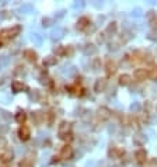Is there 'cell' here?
I'll return each mask as SVG.
<instances>
[{"label":"cell","mask_w":157,"mask_h":167,"mask_svg":"<svg viewBox=\"0 0 157 167\" xmlns=\"http://www.w3.org/2000/svg\"><path fill=\"white\" fill-rule=\"evenodd\" d=\"M21 31V27L20 25H14V27H11V28H6V30H2L0 31V39L3 41V44L6 41H8V39H11V38L17 37L18 34H20Z\"/></svg>","instance_id":"obj_1"},{"label":"cell","mask_w":157,"mask_h":167,"mask_svg":"<svg viewBox=\"0 0 157 167\" xmlns=\"http://www.w3.org/2000/svg\"><path fill=\"white\" fill-rule=\"evenodd\" d=\"M18 136H20L21 140H28L31 138V131L27 125H23L20 126V129H18Z\"/></svg>","instance_id":"obj_2"},{"label":"cell","mask_w":157,"mask_h":167,"mask_svg":"<svg viewBox=\"0 0 157 167\" xmlns=\"http://www.w3.org/2000/svg\"><path fill=\"white\" fill-rule=\"evenodd\" d=\"M62 159H72L73 156V149L72 146H69V145H64L63 147L61 149V153H59Z\"/></svg>","instance_id":"obj_3"},{"label":"cell","mask_w":157,"mask_h":167,"mask_svg":"<svg viewBox=\"0 0 157 167\" xmlns=\"http://www.w3.org/2000/svg\"><path fill=\"white\" fill-rule=\"evenodd\" d=\"M135 160H136L139 164H145L146 160H147V153H146V150L139 149V150L135 153Z\"/></svg>","instance_id":"obj_4"},{"label":"cell","mask_w":157,"mask_h":167,"mask_svg":"<svg viewBox=\"0 0 157 167\" xmlns=\"http://www.w3.org/2000/svg\"><path fill=\"white\" fill-rule=\"evenodd\" d=\"M149 76V70L147 69H136L135 70V73H133V77L142 82V80H146V77Z\"/></svg>","instance_id":"obj_5"},{"label":"cell","mask_w":157,"mask_h":167,"mask_svg":"<svg viewBox=\"0 0 157 167\" xmlns=\"http://www.w3.org/2000/svg\"><path fill=\"white\" fill-rule=\"evenodd\" d=\"M111 110L109 108H107V107H101V108H98V118L101 119V121H105V119H108L109 117H111Z\"/></svg>","instance_id":"obj_6"},{"label":"cell","mask_w":157,"mask_h":167,"mask_svg":"<svg viewBox=\"0 0 157 167\" xmlns=\"http://www.w3.org/2000/svg\"><path fill=\"white\" fill-rule=\"evenodd\" d=\"M105 86H107V79L100 77V79H97L96 84H94V90H96L97 93H101V91H104Z\"/></svg>","instance_id":"obj_7"},{"label":"cell","mask_w":157,"mask_h":167,"mask_svg":"<svg viewBox=\"0 0 157 167\" xmlns=\"http://www.w3.org/2000/svg\"><path fill=\"white\" fill-rule=\"evenodd\" d=\"M70 129H72V125H70V122H66V121H63V122L59 125V135H66V134H70Z\"/></svg>","instance_id":"obj_8"},{"label":"cell","mask_w":157,"mask_h":167,"mask_svg":"<svg viewBox=\"0 0 157 167\" xmlns=\"http://www.w3.org/2000/svg\"><path fill=\"white\" fill-rule=\"evenodd\" d=\"M147 20H149L150 25L153 27V30H157V14L154 11L147 13Z\"/></svg>","instance_id":"obj_9"},{"label":"cell","mask_w":157,"mask_h":167,"mask_svg":"<svg viewBox=\"0 0 157 167\" xmlns=\"http://www.w3.org/2000/svg\"><path fill=\"white\" fill-rule=\"evenodd\" d=\"M13 156H14L13 150H6V152H3V153H2L0 160H2L3 163H8V162H11V160H13Z\"/></svg>","instance_id":"obj_10"},{"label":"cell","mask_w":157,"mask_h":167,"mask_svg":"<svg viewBox=\"0 0 157 167\" xmlns=\"http://www.w3.org/2000/svg\"><path fill=\"white\" fill-rule=\"evenodd\" d=\"M11 89H13V91L14 93H20V91H23V90H25L27 87H25V84L24 83H21V82H13V84H11Z\"/></svg>","instance_id":"obj_11"},{"label":"cell","mask_w":157,"mask_h":167,"mask_svg":"<svg viewBox=\"0 0 157 167\" xmlns=\"http://www.w3.org/2000/svg\"><path fill=\"white\" fill-rule=\"evenodd\" d=\"M24 58L30 62H35L36 61V53L32 49H25L24 51Z\"/></svg>","instance_id":"obj_12"},{"label":"cell","mask_w":157,"mask_h":167,"mask_svg":"<svg viewBox=\"0 0 157 167\" xmlns=\"http://www.w3.org/2000/svg\"><path fill=\"white\" fill-rule=\"evenodd\" d=\"M105 69H107V73L108 74H114L117 72V63L112 61H108L107 62V65H105Z\"/></svg>","instance_id":"obj_13"},{"label":"cell","mask_w":157,"mask_h":167,"mask_svg":"<svg viewBox=\"0 0 157 167\" xmlns=\"http://www.w3.org/2000/svg\"><path fill=\"white\" fill-rule=\"evenodd\" d=\"M32 121H34L35 124H38V125H39L42 121H45L44 114H42L41 111H35V112H32Z\"/></svg>","instance_id":"obj_14"},{"label":"cell","mask_w":157,"mask_h":167,"mask_svg":"<svg viewBox=\"0 0 157 167\" xmlns=\"http://www.w3.org/2000/svg\"><path fill=\"white\" fill-rule=\"evenodd\" d=\"M108 155L111 156V157H114V159H118L119 156H122V155H124V152H122L121 149H118V147L112 146V147H111V149H109Z\"/></svg>","instance_id":"obj_15"},{"label":"cell","mask_w":157,"mask_h":167,"mask_svg":"<svg viewBox=\"0 0 157 167\" xmlns=\"http://www.w3.org/2000/svg\"><path fill=\"white\" fill-rule=\"evenodd\" d=\"M90 24V20L87 18V17H81L80 20L77 21V28L79 30H84L86 27H89Z\"/></svg>","instance_id":"obj_16"},{"label":"cell","mask_w":157,"mask_h":167,"mask_svg":"<svg viewBox=\"0 0 157 167\" xmlns=\"http://www.w3.org/2000/svg\"><path fill=\"white\" fill-rule=\"evenodd\" d=\"M68 90H69V91H70L72 94H74V96H81V94H83V89H81V87H80L79 84L70 86V87H69Z\"/></svg>","instance_id":"obj_17"},{"label":"cell","mask_w":157,"mask_h":167,"mask_svg":"<svg viewBox=\"0 0 157 167\" xmlns=\"http://www.w3.org/2000/svg\"><path fill=\"white\" fill-rule=\"evenodd\" d=\"M25 119H27V115H25V112L20 110V111H18V112L16 114V121H17L18 124H24Z\"/></svg>","instance_id":"obj_18"},{"label":"cell","mask_w":157,"mask_h":167,"mask_svg":"<svg viewBox=\"0 0 157 167\" xmlns=\"http://www.w3.org/2000/svg\"><path fill=\"white\" fill-rule=\"evenodd\" d=\"M130 83V76L129 74H122L119 77V84L121 86H128Z\"/></svg>","instance_id":"obj_19"},{"label":"cell","mask_w":157,"mask_h":167,"mask_svg":"<svg viewBox=\"0 0 157 167\" xmlns=\"http://www.w3.org/2000/svg\"><path fill=\"white\" fill-rule=\"evenodd\" d=\"M44 65H45V66H53V65H56V58H55V56H48V58H45Z\"/></svg>","instance_id":"obj_20"},{"label":"cell","mask_w":157,"mask_h":167,"mask_svg":"<svg viewBox=\"0 0 157 167\" xmlns=\"http://www.w3.org/2000/svg\"><path fill=\"white\" fill-rule=\"evenodd\" d=\"M63 34H64V31L62 28L55 30V31L52 33V39H59V38L63 37Z\"/></svg>","instance_id":"obj_21"},{"label":"cell","mask_w":157,"mask_h":167,"mask_svg":"<svg viewBox=\"0 0 157 167\" xmlns=\"http://www.w3.org/2000/svg\"><path fill=\"white\" fill-rule=\"evenodd\" d=\"M149 77L157 82V66H153V68L149 70Z\"/></svg>","instance_id":"obj_22"},{"label":"cell","mask_w":157,"mask_h":167,"mask_svg":"<svg viewBox=\"0 0 157 167\" xmlns=\"http://www.w3.org/2000/svg\"><path fill=\"white\" fill-rule=\"evenodd\" d=\"M39 91H38V90H32L31 93H30V98H31V100H34V101H38V100H39Z\"/></svg>","instance_id":"obj_23"},{"label":"cell","mask_w":157,"mask_h":167,"mask_svg":"<svg viewBox=\"0 0 157 167\" xmlns=\"http://www.w3.org/2000/svg\"><path fill=\"white\" fill-rule=\"evenodd\" d=\"M115 31H117V23H111V24L107 27V31H105V33L107 34H114Z\"/></svg>","instance_id":"obj_24"},{"label":"cell","mask_w":157,"mask_h":167,"mask_svg":"<svg viewBox=\"0 0 157 167\" xmlns=\"http://www.w3.org/2000/svg\"><path fill=\"white\" fill-rule=\"evenodd\" d=\"M20 167H32V162L28 159V157H25L20 162Z\"/></svg>","instance_id":"obj_25"},{"label":"cell","mask_w":157,"mask_h":167,"mask_svg":"<svg viewBox=\"0 0 157 167\" xmlns=\"http://www.w3.org/2000/svg\"><path fill=\"white\" fill-rule=\"evenodd\" d=\"M87 48H84V53L86 55H90V53H94L96 52V48H94V45H86Z\"/></svg>","instance_id":"obj_26"},{"label":"cell","mask_w":157,"mask_h":167,"mask_svg":"<svg viewBox=\"0 0 157 167\" xmlns=\"http://www.w3.org/2000/svg\"><path fill=\"white\" fill-rule=\"evenodd\" d=\"M93 68H94V70H98L101 68V59L100 58H96L93 61Z\"/></svg>","instance_id":"obj_27"},{"label":"cell","mask_w":157,"mask_h":167,"mask_svg":"<svg viewBox=\"0 0 157 167\" xmlns=\"http://www.w3.org/2000/svg\"><path fill=\"white\" fill-rule=\"evenodd\" d=\"M149 39L152 41H157V30H152L149 33Z\"/></svg>","instance_id":"obj_28"},{"label":"cell","mask_w":157,"mask_h":167,"mask_svg":"<svg viewBox=\"0 0 157 167\" xmlns=\"http://www.w3.org/2000/svg\"><path fill=\"white\" fill-rule=\"evenodd\" d=\"M73 52H74V49H73L72 46H64V55H66V56H72Z\"/></svg>","instance_id":"obj_29"},{"label":"cell","mask_w":157,"mask_h":167,"mask_svg":"<svg viewBox=\"0 0 157 167\" xmlns=\"http://www.w3.org/2000/svg\"><path fill=\"white\" fill-rule=\"evenodd\" d=\"M52 23H53V20H52V18H48V17L42 20V25H44V27H49Z\"/></svg>","instance_id":"obj_30"},{"label":"cell","mask_w":157,"mask_h":167,"mask_svg":"<svg viewBox=\"0 0 157 167\" xmlns=\"http://www.w3.org/2000/svg\"><path fill=\"white\" fill-rule=\"evenodd\" d=\"M61 138H62V139H63L64 142H72V139H73V136H72V134H66V135H62Z\"/></svg>","instance_id":"obj_31"},{"label":"cell","mask_w":157,"mask_h":167,"mask_svg":"<svg viewBox=\"0 0 157 167\" xmlns=\"http://www.w3.org/2000/svg\"><path fill=\"white\" fill-rule=\"evenodd\" d=\"M55 53L56 55H64V46H56L55 48Z\"/></svg>","instance_id":"obj_32"},{"label":"cell","mask_w":157,"mask_h":167,"mask_svg":"<svg viewBox=\"0 0 157 167\" xmlns=\"http://www.w3.org/2000/svg\"><path fill=\"white\" fill-rule=\"evenodd\" d=\"M24 73V66H17L16 70H14V74H21Z\"/></svg>","instance_id":"obj_33"},{"label":"cell","mask_w":157,"mask_h":167,"mask_svg":"<svg viewBox=\"0 0 157 167\" xmlns=\"http://www.w3.org/2000/svg\"><path fill=\"white\" fill-rule=\"evenodd\" d=\"M143 140H145V139L142 138V135H136V136H135V142H136L137 145H142Z\"/></svg>","instance_id":"obj_34"},{"label":"cell","mask_w":157,"mask_h":167,"mask_svg":"<svg viewBox=\"0 0 157 167\" xmlns=\"http://www.w3.org/2000/svg\"><path fill=\"white\" fill-rule=\"evenodd\" d=\"M147 167H157V159L149 160V163H147Z\"/></svg>","instance_id":"obj_35"},{"label":"cell","mask_w":157,"mask_h":167,"mask_svg":"<svg viewBox=\"0 0 157 167\" xmlns=\"http://www.w3.org/2000/svg\"><path fill=\"white\" fill-rule=\"evenodd\" d=\"M32 41H35L36 44H41V38L38 34H32Z\"/></svg>","instance_id":"obj_36"},{"label":"cell","mask_w":157,"mask_h":167,"mask_svg":"<svg viewBox=\"0 0 157 167\" xmlns=\"http://www.w3.org/2000/svg\"><path fill=\"white\" fill-rule=\"evenodd\" d=\"M7 146V142H6V139L4 138H0V149H3V147Z\"/></svg>","instance_id":"obj_37"},{"label":"cell","mask_w":157,"mask_h":167,"mask_svg":"<svg viewBox=\"0 0 157 167\" xmlns=\"http://www.w3.org/2000/svg\"><path fill=\"white\" fill-rule=\"evenodd\" d=\"M31 6H30V4H27V6H24V7H21V11H30V10H31Z\"/></svg>","instance_id":"obj_38"},{"label":"cell","mask_w":157,"mask_h":167,"mask_svg":"<svg viewBox=\"0 0 157 167\" xmlns=\"http://www.w3.org/2000/svg\"><path fill=\"white\" fill-rule=\"evenodd\" d=\"M2 114H3V118H6V119H8V118H10V115H8V112H6V111H3Z\"/></svg>","instance_id":"obj_39"},{"label":"cell","mask_w":157,"mask_h":167,"mask_svg":"<svg viewBox=\"0 0 157 167\" xmlns=\"http://www.w3.org/2000/svg\"><path fill=\"white\" fill-rule=\"evenodd\" d=\"M132 110H139V106H137V104H135V106H132Z\"/></svg>","instance_id":"obj_40"}]
</instances>
